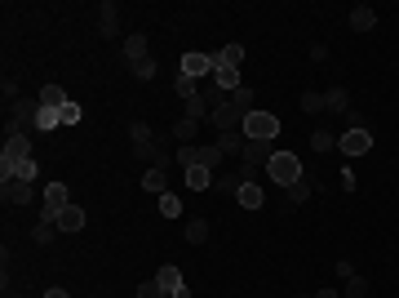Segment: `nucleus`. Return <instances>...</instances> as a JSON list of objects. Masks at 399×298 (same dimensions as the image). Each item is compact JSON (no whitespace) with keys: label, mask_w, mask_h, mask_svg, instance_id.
<instances>
[{"label":"nucleus","mask_w":399,"mask_h":298,"mask_svg":"<svg viewBox=\"0 0 399 298\" xmlns=\"http://www.w3.org/2000/svg\"><path fill=\"white\" fill-rule=\"evenodd\" d=\"M36 111H40V98H18L9 120H5V138H14V134L32 138L36 134Z\"/></svg>","instance_id":"nucleus-1"},{"label":"nucleus","mask_w":399,"mask_h":298,"mask_svg":"<svg viewBox=\"0 0 399 298\" xmlns=\"http://www.w3.org/2000/svg\"><path fill=\"white\" fill-rule=\"evenodd\" d=\"M302 174H306V170H302V161H298L293 152H275V156H271V165H266V179H271V183H280L284 192H289L293 183L302 179Z\"/></svg>","instance_id":"nucleus-2"},{"label":"nucleus","mask_w":399,"mask_h":298,"mask_svg":"<svg viewBox=\"0 0 399 298\" xmlns=\"http://www.w3.org/2000/svg\"><path fill=\"white\" fill-rule=\"evenodd\" d=\"M275 134H280V116L275 111H249L244 116V138H262V143H275Z\"/></svg>","instance_id":"nucleus-3"},{"label":"nucleus","mask_w":399,"mask_h":298,"mask_svg":"<svg viewBox=\"0 0 399 298\" xmlns=\"http://www.w3.org/2000/svg\"><path fill=\"white\" fill-rule=\"evenodd\" d=\"M129 138H133V156H142V161H156L160 134L147 125V120H133V125H129Z\"/></svg>","instance_id":"nucleus-4"},{"label":"nucleus","mask_w":399,"mask_h":298,"mask_svg":"<svg viewBox=\"0 0 399 298\" xmlns=\"http://www.w3.org/2000/svg\"><path fill=\"white\" fill-rule=\"evenodd\" d=\"M71 205V196H66V183H49L45 187V209H40V222H58V214Z\"/></svg>","instance_id":"nucleus-5"},{"label":"nucleus","mask_w":399,"mask_h":298,"mask_svg":"<svg viewBox=\"0 0 399 298\" xmlns=\"http://www.w3.org/2000/svg\"><path fill=\"white\" fill-rule=\"evenodd\" d=\"M182 76H191V80H204V76H213V54H204V49H186L182 54Z\"/></svg>","instance_id":"nucleus-6"},{"label":"nucleus","mask_w":399,"mask_h":298,"mask_svg":"<svg viewBox=\"0 0 399 298\" xmlns=\"http://www.w3.org/2000/svg\"><path fill=\"white\" fill-rule=\"evenodd\" d=\"M337 152L341 156H368L373 152V134H368V129H346V134L337 138Z\"/></svg>","instance_id":"nucleus-7"},{"label":"nucleus","mask_w":399,"mask_h":298,"mask_svg":"<svg viewBox=\"0 0 399 298\" xmlns=\"http://www.w3.org/2000/svg\"><path fill=\"white\" fill-rule=\"evenodd\" d=\"M208 125H213L217 134H231V129H244V116L231 107V98H226L222 107H213V111H208Z\"/></svg>","instance_id":"nucleus-8"},{"label":"nucleus","mask_w":399,"mask_h":298,"mask_svg":"<svg viewBox=\"0 0 399 298\" xmlns=\"http://www.w3.org/2000/svg\"><path fill=\"white\" fill-rule=\"evenodd\" d=\"M156 281L165 285V294H169V298H191V290H186V281H182V272H178L173 263H165V267H160V272H156Z\"/></svg>","instance_id":"nucleus-9"},{"label":"nucleus","mask_w":399,"mask_h":298,"mask_svg":"<svg viewBox=\"0 0 399 298\" xmlns=\"http://www.w3.org/2000/svg\"><path fill=\"white\" fill-rule=\"evenodd\" d=\"M271 156H275V143H262V138H249V143H244V152H240V161L258 170V165H271Z\"/></svg>","instance_id":"nucleus-10"},{"label":"nucleus","mask_w":399,"mask_h":298,"mask_svg":"<svg viewBox=\"0 0 399 298\" xmlns=\"http://www.w3.org/2000/svg\"><path fill=\"white\" fill-rule=\"evenodd\" d=\"M0 196H5V205H32L36 200V183H23V179L0 183Z\"/></svg>","instance_id":"nucleus-11"},{"label":"nucleus","mask_w":399,"mask_h":298,"mask_svg":"<svg viewBox=\"0 0 399 298\" xmlns=\"http://www.w3.org/2000/svg\"><path fill=\"white\" fill-rule=\"evenodd\" d=\"M116 32H120V5L107 0V5L98 9V36L102 41H116Z\"/></svg>","instance_id":"nucleus-12"},{"label":"nucleus","mask_w":399,"mask_h":298,"mask_svg":"<svg viewBox=\"0 0 399 298\" xmlns=\"http://www.w3.org/2000/svg\"><path fill=\"white\" fill-rule=\"evenodd\" d=\"M0 161H5V165H18V161H32V138H23V134L5 138V152H0Z\"/></svg>","instance_id":"nucleus-13"},{"label":"nucleus","mask_w":399,"mask_h":298,"mask_svg":"<svg viewBox=\"0 0 399 298\" xmlns=\"http://www.w3.org/2000/svg\"><path fill=\"white\" fill-rule=\"evenodd\" d=\"M213 85H222L226 94H235V89L244 85V80H240V67H226V62L213 54Z\"/></svg>","instance_id":"nucleus-14"},{"label":"nucleus","mask_w":399,"mask_h":298,"mask_svg":"<svg viewBox=\"0 0 399 298\" xmlns=\"http://www.w3.org/2000/svg\"><path fill=\"white\" fill-rule=\"evenodd\" d=\"M120 54L129 58V67H133V62H142V58H151L147 36H142V32H129V36H125V49H120Z\"/></svg>","instance_id":"nucleus-15"},{"label":"nucleus","mask_w":399,"mask_h":298,"mask_svg":"<svg viewBox=\"0 0 399 298\" xmlns=\"http://www.w3.org/2000/svg\"><path fill=\"white\" fill-rule=\"evenodd\" d=\"M142 192H156V196H165V192H169V170L147 165V174H142Z\"/></svg>","instance_id":"nucleus-16"},{"label":"nucleus","mask_w":399,"mask_h":298,"mask_svg":"<svg viewBox=\"0 0 399 298\" xmlns=\"http://www.w3.org/2000/svg\"><path fill=\"white\" fill-rule=\"evenodd\" d=\"M84 222H89V218H84L80 205H66V209L58 214V222H53V227H58V231H84Z\"/></svg>","instance_id":"nucleus-17"},{"label":"nucleus","mask_w":399,"mask_h":298,"mask_svg":"<svg viewBox=\"0 0 399 298\" xmlns=\"http://www.w3.org/2000/svg\"><path fill=\"white\" fill-rule=\"evenodd\" d=\"M324 111H341V116H346V111H350V89L346 85L324 89Z\"/></svg>","instance_id":"nucleus-18"},{"label":"nucleus","mask_w":399,"mask_h":298,"mask_svg":"<svg viewBox=\"0 0 399 298\" xmlns=\"http://www.w3.org/2000/svg\"><path fill=\"white\" fill-rule=\"evenodd\" d=\"M235 200H240L244 209H262V205H266V192H262V183H244V187L235 192Z\"/></svg>","instance_id":"nucleus-19"},{"label":"nucleus","mask_w":399,"mask_h":298,"mask_svg":"<svg viewBox=\"0 0 399 298\" xmlns=\"http://www.w3.org/2000/svg\"><path fill=\"white\" fill-rule=\"evenodd\" d=\"M244 143H249V138H244V129L217 134V152H222V156H240V152H244Z\"/></svg>","instance_id":"nucleus-20"},{"label":"nucleus","mask_w":399,"mask_h":298,"mask_svg":"<svg viewBox=\"0 0 399 298\" xmlns=\"http://www.w3.org/2000/svg\"><path fill=\"white\" fill-rule=\"evenodd\" d=\"M182 174H186V187H191V192L213 187V179H217V174H213V170H204V165H191V170H182Z\"/></svg>","instance_id":"nucleus-21"},{"label":"nucleus","mask_w":399,"mask_h":298,"mask_svg":"<svg viewBox=\"0 0 399 298\" xmlns=\"http://www.w3.org/2000/svg\"><path fill=\"white\" fill-rule=\"evenodd\" d=\"M373 27H377V9H368V5L350 9V32H373Z\"/></svg>","instance_id":"nucleus-22"},{"label":"nucleus","mask_w":399,"mask_h":298,"mask_svg":"<svg viewBox=\"0 0 399 298\" xmlns=\"http://www.w3.org/2000/svg\"><path fill=\"white\" fill-rule=\"evenodd\" d=\"M195 134H200V120H186V116H182V120H173V129H169V138H178L182 147H186V143H195Z\"/></svg>","instance_id":"nucleus-23"},{"label":"nucleus","mask_w":399,"mask_h":298,"mask_svg":"<svg viewBox=\"0 0 399 298\" xmlns=\"http://www.w3.org/2000/svg\"><path fill=\"white\" fill-rule=\"evenodd\" d=\"M311 192H315V179H311V174H302V179L289 187V205H306Z\"/></svg>","instance_id":"nucleus-24"},{"label":"nucleus","mask_w":399,"mask_h":298,"mask_svg":"<svg viewBox=\"0 0 399 298\" xmlns=\"http://www.w3.org/2000/svg\"><path fill=\"white\" fill-rule=\"evenodd\" d=\"M66 102H71V98H66V89H62V85H45V89H40V107H53V111H62Z\"/></svg>","instance_id":"nucleus-25"},{"label":"nucleus","mask_w":399,"mask_h":298,"mask_svg":"<svg viewBox=\"0 0 399 298\" xmlns=\"http://www.w3.org/2000/svg\"><path fill=\"white\" fill-rule=\"evenodd\" d=\"M231 107L240 111V116H249V111H258V102H253V85H240L231 94Z\"/></svg>","instance_id":"nucleus-26"},{"label":"nucleus","mask_w":399,"mask_h":298,"mask_svg":"<svg viewBox=\"0 0 399 298\" xmlns=\"http://www.w3.org/2000/svg\"><path fill=\"white\" fill-rule=\"evenodd\" d=\"M58 125H62V116L53 107H40V111H36V134H53Z\"/></svg>","instance_id":"nucleus-27"},{"label":"nucleus","mask_w":399,"mask_h":298,"mask_svg":"<svg viewBox=\"0 0 399 298\" xmlns=\"http://www.w3.org/2000/svg\"><path fill=\"white\" fill-rule=\"evenodd\" d=\"M160 218H182V196H178V192H165V196H160Z\"/></svg>","instance_id":"nucleus-28"},{"label":"nucleus","mask_w":399,"mask_h":298,"mask_svg":"<svg viewBox=\"0 0 399 298\" xmlns=\"http://www.w3.org/2000/svg\"><path fill=\"white\" fill-rule=\"evenodd\" d=\"M186 240H191V245H204L208 240V218H186Z\"/></svg>","instance_id":"nucleus-29"},{"label":"nucleus","mask_w":399,"mask_h":298,"mask_svg":"<svg viewBox=\"0 0 399 298\" xmlns=\"http://www.w3.org/2000/svg\"><path fill=\"white\" fill-rule=\"evenodd\" d=\"M341 298H368V276H350L346 285H341Z\"/></svg>","instance_id":"nucleus-30"},{"label":"nucleus","mask_w":399,"mask_h":298,"mask_svg":"<svg viewBox=\"0 0 399 298\" xmlns=\"http://www.w3.org/2000/svg\"><path fill=\"white\" fill-rule=\"evenodd\" d=\"M32 240H36V245H53V240H58V227H53V222H36Z\"/></svg>","instance_id":"nucleus-31"},{"label":"nucleus","mask_w":399,"mask_h":298,"mask_svg":"<svg viewBox=\"0 0 399 298\" xmlns=\"http://www.w3.org/2000/svg\"><path fill=\"white\" fill-rule=\"evenodd\" d=\"M302 111H306V116H319V111H324V94H319V89H306V94H302Z\"/></svg>","instance_id":"nucleus-32"},{"label":"nucleus","mask_w":399,"mask_h":298,"mask_svg":"<svg viewBox=\"0 0 399 298\" xmlns=\"http://www.w3.org/2000/svg\"><path fill=\"white\" fill-rule=\"evenodd\" d=\"M133 298H169V294H165V285H160L156 276H151V281H142L138 290H133Z\"/></svg>","instance_id":"nucleus-33"},{"label":"nucleus","mask_w":399,"mask_h":298,"mask_svg":"<svg viewBox=\"0 0 399 298\" xmlns=\"http://www.w3.org/2000/svg\"><path fill=\"white\" fill-rule=\"evenodd\" d=\"M186 120H208V102L204 98H186Z\"/></svg>","instance_id":"nucleus-34"},{"label":"nucleus","mask_w":399,"mask_h":298,"mask_svg":"<svg viewBox=\"0 0 399 298\" xmlns=\"http://www.w3.org/2000/svg\"><path fill=\"white\" fill-rule=\"evenodd\" d=\"M311 147H315V152H332V147H337V138H332L328 129H315V134H311Z\"/></svg>","instance_id":"nucleus-35"},{"label":"nucleus","mask_w":399,"mask_h":298,"mask_svg":"<svg viewBox=\"0 0 399 298\" xmlns=\"http://www.w3.org/2000/svg\"><path fill=\"white\" fill-rule=\"evenodd\" d=\"M173 89H178V94H182V98H195V94H200V80H191V76H182V71H178Z\"/></svg>","instance_id":"nucleus-36"},{"label":"nucleus","mask_w":399,"mask_h":298,"mask_svg":"<svg viewBox=\"0 0 399 298\" xmlns=\"http://www.w3.org/2000/svg\"><path fill=\"white\" fill-rule=\"evenodd\" d=\"M217 58H222L226 67H240V62H244V45H226V49L217 54Z\"/></svg>","instance_id":"nucleus-37"},{"label":"nucleus","mask_w":399,"mask_h":298,"mask_svg":"<svg viewBox=\"0 0 399 298\" xmlns=\"http://www.w3.org/2000/svg\"><path fill=\"white\" fill-rule=\"evenodd\" d=\"M58 116H62V125H80V120H84V107H80V102H66Z\"/></svg>","instance_id":"nucleus-38"},{"label":"nucleus","mask_w":399,"mask_h":298,"mask_svg":"<svg viewBox=\"0 0 399 298\" xmlns=\"http://www.w3.org/2000/svg\"><path fill=\"white\" fill-rule=\"evenodd\" d=\"M133 76H138V80H156V58H142V62H133Z\"/></svg>","instance_id":"nucleus-39"},{"label":"nucleus","mask_w":399,"mask_h":298,"mask_svg":"<svg viewBox=\"0 0 399 298\" xmlns=\"http://www.w3.org/2000/svg\"><path fill=\"white\" fill-rule=\"evenodd\" d=\"M0 94H5V102H18V80H0Z\"/></svg>","instance_id":"nucleus-40"},{"label":"nucleus","mask_w":399,"mask_h":298,"mask_svg":"<svg viewBox=\"0 0 399 298\" xmlns=\"http://www.w3.org/2000/svg\"><path fill=\"white\" fill-rule=\"evenodd\" d=\"M18 179H23V183H36V161H23V165H18Z\"/></svg>","instance_id":"nucleus-41"},{"label":"nucleus","mask_w":399,"mask_h":298,"mask_svg":"<svg viewBox=\"0 0 399 298\" xmlns=\"http://www.w3.org/2000/svg\"><path fill=\"white\" fill-rule=\"evenodd\" d=\"M328 58V45H311V62H324Z\"/></svg>","instance_id":"nucleus-42"},{"label":"nucleus","mask_w":399,"mask_h":298,"mask_svg":"<svg viewBox=\"0 0 399 298\" xmlns=\"http://www.w3.org/2000/svg\"><path fill=\"white\" fill-rule=\"evenodd\" d=\"M337 276H341V281H350V276H355V263H346V258H341V263H337Z\"/></svg>","instance_id":"nucleus-43"},{"label":"nucleus","mask_w":399,"mask_h":298,"mask_svg":"<svg viewBox=\"0 0 399 298\" xmlns=\"http://www.w3.org/2000/svg\"><path fill=\"white\" fill-rule=\"evenodd\" d=\"M45 298H71V294H66L62 285H53V290H45Z\"/></svg>","instance_id":"nucleus-44"},{"label":"nucleus","mask_w":399,"mask_h":298,"mask_svg":"<svg viewBox=\"0 0 399 298\" xmlns=\"http://www.w3.org/2000/svg\"><path fill=\"white\" fill-rule=\"evenodd\" d=\"M311 298H341V294H337V290H315Z\"/></svg>","instance_id":"nucleus-45"},{"label":"nucleus","mask_w":399,"mask_h":298,"mask_svg":"<svg viewBox=\"0 0 399 298\" xmlns=\"http://www.w3.org/2000/svg\"><path fill=\"white\" fill-rule=\"evenodd\" d=\"M5 298H14V294H5Z\"/></svg>","instance_id":"nucleus-46"}]
</instances>
